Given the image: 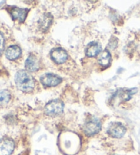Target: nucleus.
<instances>
[{"label":"nucleus","instance_id":"14","mask_svg":"<svg viewBox=\"0 0 140 155\" xmlns=\"http://www.w3.org/2000/svg\"><path fill=\"white\" fill-rule=\"evenodd\" d=\"M10 100V93L8 90L0 91V104L5 105Z\"/></svg>","mask_w":140,"mask_h":155},{"label":"nucleus","instance_id":"7","mask_svg":"<svg viewBox=\"0 0 140 155\" xmlns=\"http://www.w3.org/2000/svg\"><path fill=\"white\" fill-rule=\"evenodd\" d=\"M50 55L52 60L58 64L66 62L68 59V54L66 51L62 48H55L52 49Z\"/></svg>","mask_w":140,"mask_h":155},{"label":"nucleus","instance_id":"6","mask_svg":"<svg viewBox=\"0 0 140 155\" xmlns=\"http://www.w3.org/2000/svg\"><path fill=\"white\" fill-rule=\"evenodd\" d=\"M15 149V142L10 138L0 140V155H10Z\"/></svg>","mask_w":140,"mask_h":155},{"label":"nucleus","instance_id":"13","mask_svg":"<svg viewBox=\"0 0 140 155\" xmlns=\"http://www.w3.org/2000/svg\"><path fill=\"white\" fill-rule=\"evenodd\" d=\"M137 90L136 88H132V89H128L122 91V92L121 93V94L120 96L121 99L124 101H128L131 98L132 95H133L137 92Z\"/></svg>","mask_w":140,"mask_h":155},{"label":"nucleus","instance_id":"2","mask_svg":"<svg viewBox=\"0 0 140 155\" xmlns=\"http://www.w3.org/2000/svg\"><path fill=\"white\" fill-rule=\"evenodd\" d=\"M64 110V103L60 100L55 99L50 101L45 107V113L49 116H56L61 114Z\"/></svg>","mask_w":140,"mask_h":155},{"label":"nucleus","instance_id":"1","mask_svg":"<svg viewBox=\"0 0 140 155\" xmlns=\"http://www.w3.org/2000/svg\"><path fill=\"white\" fill-rule=\"evenodd\" d=\"M15 84L18 90L22 92H29L34 89L35 81L28 71H18L15 75Z\"/></svg>","mask_w":140,"mask_h":155},{"label":"nucleus","instance_id":"11","mask_svg":"<svg viewBox=\"0 0 140 155\" xmlns=\"http://www.w3.org/2000/svg\"><path fill=\"white\" fill-rule=\"evenodd\" d=\"M21 54V50L17 45H12L6 49V56L10 60H14L18 58Z\"/></svg>","mask_w":140,"mask_h":155},{"label":"nucleus","instance_id":"12","mask_svg":"<svg viewBox=\"0 0 140 155\" xmlns=\"http://www.w3.org/2000/svg\"><path fill=\"white\" fill-rule=\"evenodd\" d=\"M110 61H111V54H110L109 51L104 50L99 57V64L103 67H107L110 64Z\"/></svg>","mask_w":140,"mask_h":155},{"label":"nucleus","instance_id":"10","mask_svg":"<svg viewBox=\"0 0 140 155\" xmlns=\"http://www.w3.org/2000/svg\"><path fill=\"white\" fill-rule=\"evenodd\" d=\"M25 68L28 71L35 72L39 68V61L34 55H29L25 61Z\"/></svg>","mask_w":140,"mask_h":155},{"label":"nucleus","instance_id":"5","mask_svg":"<svg viewBox=\"0 0 140 155\" xmlns=\"http://www.w3.org/2000/svg\"><path fill=\"white\" fill-rule=\"evenodd\" d=\"M40 82L43 85L48 87L56 86L62 82V78L57 74L47 73L40 77Z\"/></svg>","mask_w":140,"mask_h":155},{"label":"nucleus","instance_id":"16","mask_svg":"<svg viewBox=\"0 0 140 155\" xmlns=\"http://www.w3.org/2000/svg\"><path fill=\"white\" fill-rule=\"evenodd\" d=\"M4 47V38L2 34L0 33V54L2 52Z\"/></svg>","mask_w":140,"mask_h":155},{"label":"nucleus","instance_id":"8","mask_svg":"<svg viewBox=\"0 0 140 155\" xmlns=\"http://www.w3.org/2000/svg\"><path fill=\"white\" fill-rule=\"evenodd\" d=\"M28 10L18 8H12L10 10V14H11L12 18L14 20L18 19L20 22H23L28 15Z\"/></svg>","mask_w":140,"mask_h":155},{"label":"nucleus","instance_id":"3","mask_svg":"<svg viewBox=\"0 0 140 155\" xmlns=\"http://www.w3.org/2000/svg\"><path fill=\"white\" fill-rule=\"evenodd\" d=\"M101 129V122L98 119L92 118L85 123L83 130L86 135L92 136L100 131Z\"/></svg>","mask_w":140,"mask_h":155},{"label":"nucleus","instance_id":"4","mask_svg":"<svg viewBox=\"0 0 140 155\" xmlns=\"http://www.w3.org/2000/svg\"><path fill=\"white\" fill-rule=\"evenodd\" d=\"M126 130L125 127L122 123L112 122L109 124L107 129V133L112 137L120 138L125 134Z\"/></svg>","mask_w":140,"mask_h":155},{"label":"nucleus","instance_id":"17","mask_svg":"<svg viewBox=\"0 0 140 155\" xmlns=\"http://www.w3.org/2000/svg\"><path fill=\"white\" fill-rule=\"evenodd\" d=\"M113 155H115V154H113Z\"/></svg>","mask_w":140,"mask_h":155},{"label":"nucleus","instance_id":"15","mask_svg":"<svg viewBox=\"0 0 140 155\" xmlns=\"http://www.w3.org/2000/svg\"><path fill=\"white\" fill-rule=\"evenodd\" d=\"M52 22V18H50V15H47L43 18V22L41 24V26L44 28H47L48 26H49V24Z\"/></svg>","mask_w":140,"mask_h":155},{"label":"nucleus","instance_id":"9","mask_svg":"<svg viewBox=\"0 0 140 155\" xmlns=\"http://www.w3.org/2000/svg\"><path fill=\"white\" fill-rule=\"evenodd\" d=\"M101 47L97 42H92L87 45L85 49L86 55L88 57H95L101 53Z\"/></svg>","mask_w":140,"mask_h":155}]
</instances>
